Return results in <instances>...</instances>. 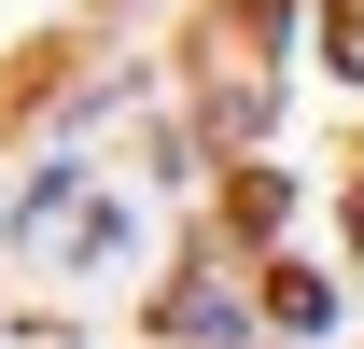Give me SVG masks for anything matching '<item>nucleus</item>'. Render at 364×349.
<instances>
[{
	"instance_id": "obj_1",
	"label": "nucleus",
	"mask_w": 364,
	"mask_h": 349,
	"mask_svg": "<svg viewBox=\"0 0 364 349\" xmlns=\"http://www.w3.org/2000/svg\"><path fill=\"white\" fill-rule=\"evenodd\" d=\"M322 307H336V294H322V279H309V265H267V321H280V336H309V321H322Z\"/></svg>"
},
{
	"instance_id": "obj_3",
	"label": "nucleus",
	"mask_w": 364,
	"mask_h": 349,
	"mask_svg": "<svg viewBox=\"0 0 364 349\" xmlns=\"http://www.w3.org/2000/svg\"><path fill=\"white\" fill-rule=\"evenodd\" d=\"M322 70L364 84V0H322Z\"/></svg>"
},
{
	"instance_id": "obj_2",
	"label": "nucleus",
	"mask_w": 364,
	"mask_h": 349,
	"mask_svg": "<svg viewBox=\"0 0 364 349\" xmlns=\"http://www.w3.org/2000/svg\"><path fill=\"white\" fill-rule=\"evenodd\" d=\"M280 210H294V196H280L267 168H238V182H225V223H238V238H280Z\"/></svg>"
}]
</instances>
